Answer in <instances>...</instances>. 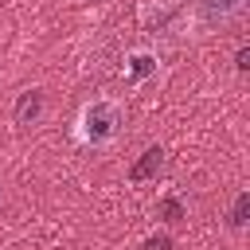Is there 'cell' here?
Returning a JSON list of instances; mask_svg holds the SVG:
<instances>
[{
  "mask_svg": "<svg viewBox=\"0 0 250 250\" xmlns=\"http://www.w3.org/2000/svg\"><path fill=\"white\" fill-rule=\"evenodd\" d=\"M117 129H121V109H117L113 102L98 98V102L82 105V113H78V129H74V133H78L82 145L102 148V145H109V141L117 137Z\"/></svg>",
  "mask_w": 250,
  "mask_h": 250,
  "instance_id": "obj_1",
  "label": "cell"
},
{
  "mask_svg": "<svg viewBox=\"0 0 250 250\" xmlns=\"http://www.w3.org/2000/svg\"><path fill=\"white\" fill-rule=\"evenodd\" d=\"M246 12V0H195V20L199 27H223Z\"/></svg>",
  "mask_w": 250,
  "mask_h": 250,
  "instance_id": "obj_2",
  "label": "cell"
},
{
  "mask_svg": "<svg viewBox=\"0 0 250 250\" xmlns=\"http://www.w3.org/2000/svg\"><path fill=\"white\" fill-rule=\"evenodd\" d=\"M164 164H168V152H164L160 145H152V148H145V152L137 156V164L129 168V180H133V184H145V180H156V176L164 172Z\"/></svg>",
  "mask_w": 250,
  "mask_h": 250,
  "instance_id": "obj_3",
  "label": "cell"
},
{
  "mask_svg": "<svg viewBox=\"0 0 250 250\" xmlns=\"http://www.w3.org/2000/svg\"><path fill=\"white\" fill-rule=\"evenodd\" d=\"M39 113H43V94H39V90H23V94L16 98V109H12L16 125H35Z\"/></svg>",
  "mask_w": 250,
  "mask_h": 250,
  "instance_id": "obj_4",
  "label": "cell"
},
{
  "mask_svg": "<svg viewBox=\"0 0 250 250\" xmlns=\"http://www.w3.org/2000/svg\"><path fill=\"white\" fill-rule=\"evenodd\" d=\"M148 74H156V55H152V51H133V55L125 59V78H129V82H141V78H148Z\"/></svg>",
  "mask_w": 250,
  "mask_h": 250,
  "instance_id": "obj_5",
  "label": "cell"
},
{
  "mask_svg": "<svg viewBox=\"0 0 250 250\" xmlns=\"http://www.w3.org/2000/svg\"><path fill=\"white\" fill-rule=\"evenodd\" d=\"M156 215H160V219H168V223H180V219H188V211H184V203H180L176 195H164V199L156 203Z\"/></svg>",
  "mask_w": 250,
  "mask_h": 250,
  "instance_id": "obj_6",
  "label": "cell"
},
{
  "mask_svg": "<svg viewBox=\"0 0 250 250\" xmlns=\"http://www.w3.org/2000/svg\"><path fill=\"white\" fill-rule=\"evenodd\" d=\"M246 215H250V191H238V199H234V207H230V227L242 230V227H246Z\"/></svg>",
  "mask_w": 250,
  "mask_h": 250,
  "instance_id": "obj_7",
  "label": "cell"
},
{
  "mask_svg": "<svg viewBox=\"0 0 250 250\" xmlns=\"http://www.w3.org/2000/svg\"><path fill=\"white\" fill-rule=\"evenodd\" d=\"M141 250H172V238H168V234H148V238L141 242Z\"/></svg>",
  "mask_w": 250,
  "mask_h": 250,
  "instance_id": "obj_8",
  "label": "cell"
},
{
  "mask_svg": "<svg viewBox=\"0 0 250 250\" xmlns=\"http://www.w3.org/2000/svg\"><path fill=\"white\" fill-rule=\"evenodd\" d=\"M234 66H238V70L250 66V47H238V51H234Z\"/></svg>",
  "mask_w": 250,
  "mask_h": 250,
  "instance_id": "obj_9",
  "label": "cell"
}]
</instances>
